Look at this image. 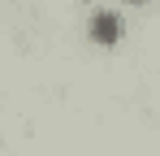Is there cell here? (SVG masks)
<instances>
[{"label": "cell", "mask_w": 160, "mask_h": 156, "mask_svg": "<svg viewBox=\"0 0 160 156\" xmlns=\"http://www.w3.org/2000/svg\"><path fill=\"white\" fill-rule=\"evenodd\" d=\"M91 35H95L100 44H117V35H121V22H117L112 13H95V18H91Z\"/></svg>", "instance_id": "cell-1"}]
</instances>
